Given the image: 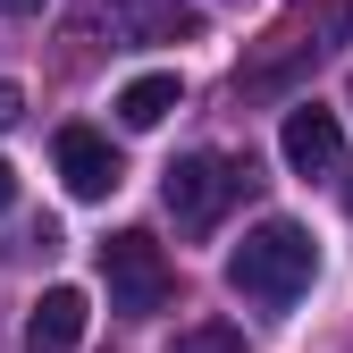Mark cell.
I'll list each match as a JSON object with an SVG mask.
<instances>
[{
    "instance_id": "1",
    "label": "cell",
    "mask_w": 353,
    "mask_h": 353,
    "mask_svg": "<svg viewBox=\"0 0 353 353\" xmlns=\"http://www.w3.org/2000/svg\"><path fill=\"white\" fill-rule=\"evenodd\" d=\"M312 278H320V244H312L303 219H261L228 252V286L244 303H261V312H294V303L312 294Z\"/></svg>"
},
{
    "instance_id": "13",
    "label": "cell",
    "mask_w": 353,
    "mask_h": 353,
    "mask_svg": "<svg viewBox=\"0 0 353 353\" xmlns=\"http://www.w3.org/2000/svg\"><path fill=\"white\" fill-rule=\"evenodd\" d=\"M42 9V0H0V17H34Z\"/></svg>"
},
{
    "instance_id": "2",
    "label": "cell",
    "mask_w": 353,
    "mask_h": 353,
    "mask_svg": "<svg viewBox=\"0 0 353 353\" xmlns=\"http://www.w3.org/2000/svg\"><path fill=\"white\" fill-rule=\"evenodd\" d=\"M353 34V0H320V9H294L261 51L236 68V93H278V84H294L303 68H320L336 42Z\"/></svg>"
},
{
    "instance_id": "11",
    "label": "cell",
    "mask_w": 353,
    "mask_h": 353,
    "mask_svg": "<svg viewBox=\"0 0 353 353\" xmlns=\"http://www.w3.org/2000/svg\"><path fill=\"white\" fill-rule=\"evenodd\" d=\"M17 118H26V93H17V84H9V76H0V135H9V126H17Z\"/></svg>"
},
{
    "instance_id": "6",
    "label": "cell",
    "mask_w": 353,
    "mask_h": 353,
    "mask_svg": "<svg viewBox=\"0 0 353 353\" xmlns=\"http://www.w3.org/2000/svg\"><path fill=\"white\" fill-rule=\"evenodd\" d=\"M84 17L110 26V42H176L202 26L185 0H84Z\"/></svg>"
},
{
    "instance_id": "8",
    "label": "cell",
    "mask_w": 353,
    "mask_h": 353,
    "mask_svg": "<svg viewBox=\"0 0 353 353\" xmlns=\"http://www.w3.org/2000/svg\"><path fill=\"white\" fill-rule=\"evenodd\" d=\"M84 320H93L84 286H51V294L34 303V320H26V345H34V353H76V345H84Z\"/></svg>"
},
{
    "instance_id": "9",
    "label": "cell",
    "mask_w": 353,
    "mask_h": 353,
    "mask_svg": "<svg viewBox=\"0 0 353 353\" xmlns=\"http://www.w3.org/2000/svg\"><path fill=\"white\" fill-rule=\"evenodd\" d=\"M176 101H185V84H176V76L160 68V76H135V84L118 93V118L135 126V135H152V126H160V118H168Z\"/></svg>"
},
{
    "instance_id": "4",
    "label": "cell",
    "mask_w": 353,
    "mask_h": 353,
    "mask_svg": "<svg viewBox=\"0 0 353 353\" xmlns=\"http://www.w3.org/2000/svg\"><path fill=\"white\" fill-rule=\"evenodd\" d=\"M101 278H110V312H126V320H152L168 303V261H160V244L143 228L101 244Z\"/></svg>"
},
{
    "instance_id": "7",
    "label": "cell",
    "mask_w": 353,
    "mask_h": 353,
    "mask_svg": "<svg viewBox=\"0 0 353 353\" xmlns=\"http://www.w3.org/2000/svg\"><path fill=\"white\" fill-rule=\"evenodd\" d=\"M51 160H59V176H68V194L76 202H110L118 194V152H110V135H93V126H59V143H51Z\"/></svg>"
},
{
    "instance_id": "12",
    "label": "cell",
    "mask_w": 353,
    "mask_h": 353,
    "mask_svg": "<svg viewBox=\"0 0 353 353\" xmlns=\"http://www.w3.org/2000/svg\"><path fill=\"white\" fill-rule=\"evenodd\" d=\"M9 202H17V168L0 160V210H9Z\"/></svg>"
},
{
    "instance_id": "10",
    "label": "cell",
    "mask_w": 353,
    "mask_h": 353,
    "mask_svg": "<svg viewBox=\"0 0 353 353\" xmlns=\"http://www.w3.org/2000/svg\"><path fill=\"white\" fill-rule=\"evenodd\" d=\"M168 353H244V328H228V320H202V328H185Z\"/></svg>"
},
{
    "instance_id": "3",
    "label": "cell",
    "mask_w": 353,
    "mask_h": 353,
    "mask_svg": "<svg viewBox=\"0 0 353 353\" xmlns=\"http://www.w3.org/2000/svg\"><path fill=\"white\" fill-rule=\"evenodd\" d=\"M244 185H252V168H244V160H228V152H185V160H168L160 202H168V219H176L185 236H210L219 219L244 202Z\"/></svg>"
},
{
    "instance_id": "15",
    "label": "cell",
    "mask_w": 353,
    "mask_h": 353,
    "mask_svg": "<svg viewBox=\"0 0 353 353\" xmlns=\"http://www.w3.org/2000/svg\"><path fill=\"white\" fill-rule=\"evenodd\" d=\"M345 101H353V93H345Z\"/></svg>"
},
{
    "instance_id": "5",
    "label": "cell",
    "mask_w": 353,
    "mask_h": 353,
    "mask_svg": "<svg viewBox=\"0 0 353 353\" xmlns=\"http://www.w3.org/2000/svg\"><path fill=\"white\" fill-rule=\"evenodd\" d=\"M278 152H286L294 176H336V168H345V126H336V110L294 101L286 126H278Z\"/></svg>"
},
{
    "instance_id": "14",
    "label": "cell",
    "mask_w": 353,
    "mask_h": 353,
    "mask_svg": "<svg viewBox=\"0 0 353 353\" xmlns=\"http://www.w3.org/2000/svg\"><path fill=\"white\" fill-rule=\"evenodd\" d=\"M345 210H353V176H345Z\"/></svg>"
}]
</instances>
